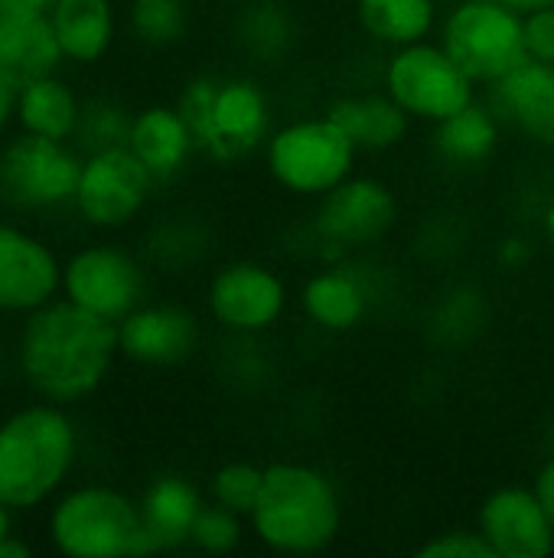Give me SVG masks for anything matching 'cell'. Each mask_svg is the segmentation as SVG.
Wrapping results in <instances>:
<instances>
[{
  "instance_id": "obj_1",
  "label": "cell",
  "mask_w": 554,
  "mask_h": 558,
  "mask_svg": "<svg viewBox=\"0 0 554 558\" xmlns=\"http://www.w3.org/2000/svg\"><path fill=\"white\" fill-rule=\"evenodd\" d=\"M7 363L33 399L75 409L98 396L121 363L118 324L56 298L16 320Z\"/></svg>"
},
{
  "instance_id": "obj_2",
  "label": "cell",
  "mask_w": 554,
  "mask_h": 558,
  "mask_svg": "<svg viewBox=\"0 0 554 558\" xmlns=\"http://www.w3.org/2000/svg\"><path fill=\"white\" fill-rule=\"evenodd\" d=\"M82 464V428L69 405L29 399L0 415V500L26 517L46 510Z\"/></svg>"
},
{
  "instance_id": "obj_3",
  "label": "cell",
  "mask_w": 554,
  "mask_h": 558,
  "mask_svg": "<svg viewBox=\"0 0 554 558\" xmlns=\"http://www.w3.org/2000/svg\"><path fill=\"white\" fill-rule=\"evenodd\" d=\"M248 533L278 556L327 553L343 533V494L310 461H271L248 513Z\"/></svg>"
},
{
  "instance_id": "obj_4",
  "label": "cell",
  "mask_w": 554,
  "mask_h": 558,
  "mask_svg": "<svg viewBox=\"0 0 554 558\" xmlns=\"http://www.w3.org/2000/svg\"><path fill=\"white\" fill-rule=\"evenodd\" d=\"M176 108L189 121L199 154L222 167L261 154L278 124L271 92L248 72H199L180 88Z\"/></svg>"
},
{
  "instance_id": "obj_5",
  "label": "cell",
  "mask_w": 554,
  "mask_h": 558,
  "mask_svg": "<svg viewBox=\"0 0 554 558\" xmlns=\"http://www.w3.org/2000/svg\"><path fill=\"white\" fill-rule=\"evenodd\" d=\"M46 543L65 558H140L153 556L137 497L114 484H69L42 517Z\"/></svg>"
},
{
  "instance_id": "obj_6",
  "label": "cell",
  "mask_w": 554,
  "mask_h": 558,
  "mask_svg": "<svg viewBox=\"0 0 554 558\" xmlns=\"http://www.w3.org/2000/svg\"><path fill=\"white\" fill-rule=\"evenodd\" d=\"M362 150L327 111L274 124L261 147L264 170L278 190L317 203L359 170Z\"/></svg>"
},
{
  "instance_id": "obj_7",
  "label": "cell",
  "mask_w": 554,
  "mask_h": 558,
  "mask_svg": "<svg viewBox=\"0 0 554 558\" xmlns=\"http://www.w3.org/2000/svg\"><path fill=\"white\" fill-rule=\"evenodd\" d=\"M82 157L72 141L7 134L0 141V209L23 219L72 213Z\"/></svg>"
},
{
  "instance_id": "obj_8",
  "label": "cell",
  "mask_w": 554,
  "mask_h": 558,
  "mask_svg": "<svg viewBox=\"0 0 554 558\" xmlns=\"http://www.w3.org/2000/svg\"><path fill=\"white\" fill-rule=\"evenodd\" d=\"M438 43L480 88H490L529 59L526 16L500 0H454L441 13Z\"/></svg>"
},
{
  "instance_id": "obj_9",
  "label": "cell",
  "mask_w": 554,
  "mask_h": 558,
  "mask_svg": "<svg viewBox=\"0 0 554 558\" xmlns=\"http://www.w3.org/2000/svg\"><path fill=\"white\" fill-rule=\"evenodd\" d=\"M382 88L402 105V111L415 124L424 128L454 118L480 98V85L438 39L385 49Z\"/></svg>"
},
{
  "instance_id": "obj_10",
  "label": "cell",
  "mask_w": 554,
  "mask_h": 558,
  "mask_svg": "<svg viewBox=\"0 0 554 558\" xmlns=\"http://www.w3.org/2000/svg\"><path fill=\"white\" fill-rule=\"evenodd\" d=\"M157 190V180L127 144L91 150L82 157L72 219L95 235L127 232L147 216Z\"/></svg>"
},
{
  "instance_id": "obj_11",
  "label": "cell",
  "mask_w": 554,
  "mask_h": 558,
  "mask_svg": "<svg viewBox=\"0 0 554 558\" xmlns=\"http://www.w3.org/2000/svg\"><path fill=\"white\" fill-rule=\"evenodd\" d=\"M398 226L395 190L372 173H353L317 199L310 216V242L320 262H340L353 252L385 242Z\"/></svg>"
},
{
  "instance_id": "obj_12",
  "label": "cell",
  "mask_w": 554,
  "mask_h": 558,
  "mask_svg": "<svg viewBox=\"0 0 554 558\" xmlns=\"http://www.w3.org/2000/svg\"><path fill=\"white\" fill-rule=\"evenodd\" d=\"M150 294V265L131 245L101 235L62 258V298L104 320L127 317Z\"/></svg>"
},
{
  "instance_id": "obj_13",
  "label": "cell",
  "mask_w": 554,
  "mask_h": 558,
  "mask_svg": "<svg viewBox=\"0 0 554 558\" xmlns=\"http://www.w3.org/2000/svg\"><path fill=\"white\" fill-rule=\"evenodd\" d=\"M206 311L219 330L235 340L271 333L291 311L287 278L258 258L222 262L206 284Z\"/></svg>"
},
{
  "instance_id": "obj_14",
  "label": "cell",
  "mask_w": 554,
  "mask_h": 558,
  "mask_svg": "<svg viewBox=\"0 0 554 558\" xmlns=\"http://www.w3.org/2000/svg\"><path fill=\"white\" fill-rule=\"evenodd\" d=\"M62 258L29 219L0 216V320H23L62 298Z\"/></svg>"
},
{
  "instance_id": "obj_15",
  "label": "cell",
  "mask_w": 554,
  "mask_h": 558,
  "mask_svg": "<svg viewBox=\"0 0 554 558\" xmlns=\"http://www.w3.org/2000/svg\"><path fill=\"white\" fill-rule=\"evenodd\" d=\"M121 360L144 369H170L193 360L202 347L199 317L176 301H144L118 320Z\"/></svg>"
},
{
  "instance_id": "obj_16",
  "label": "cell",
  "mask_w": 554,
  "mask_h": 558,
  "mask_svg": "<svg viewBox=\"0 0 554 558\" xmlns=\"http://www.w3.org/2000/svg\"><path fill=\"white\" fill-rule=\"evenodd\" d=\"M477 530L496 558H549L554 553V523L532 484L490 490L477 510Z\"/></svg>"
},
{
  "instance_id": "obj_17",
  "label": "cell",
  "mask_w": 554,
  "mask_h": 558,
  "mask_svg": "<svg viewBox=\"0 0 554 558\" xmlns=\"http://www.w3.org/2000/svg\"><path fill=\"white\" fill-rule=\"evenodd\" d=\"M297 307L307 324L323 333H353L372 311V288L349 258L320 262V268L300 284Z\"/></svg>"
},
{
  "instance_id": "obj_18",
  "label": "cell",
  "mask_w": 554,
  "mask_h": 558,
  "mask_svg": "<svg viewBox=\"0 0 554 558\" xmlns=\"http://www.w3.org/2000/svg\"><path fill=\"white\" fill-rule=\"evenodd\" d=\"M487 105L500 114L506 131L554 150V65L526 59L487 88Z\"/></svg>"
},
{
  "instance_id": "obj_19",
  "label": "cell",
  "mask_w": 554,
  "mask_h": 558,
  "mask_svg": "<svg viewBox=\"0 0 554 558\" xmlns=\"http://www.w3.org/2000/svg\"><path fill=\"white\" fill-rule=\"evenodd\" d=\"M127 147L150 170L157 186L176 183L199 154L193 128L176 108V101H150L134 108Z\"/></svg>"
},
{
  "instance_id": "obj_20",
  "label": "cell",
  "mask_w": 554,
  "mask_h": 558,
  "mask_svg": "<svg viewBox=\"0 0 554 558\" xmlns=\"http://www.w3.org/2000/svg\"><path fill=\"white\" fill-rule=\"evenodd\" d=\"M65 65L91 69L104 62L121 36L124 13L114 0H56L46 13Z\"/></svg>"
},
{
  "instance_id": "obj_21",
  "label": "cell",
  "mask_w": 554,
  "mask_h": 558,
  "mask_svg": "<svg viewBox=\"0 0 554 558\" xmlns=\"http://www.w3.org/2000/svg\"><path fill=\"white\" fill-rule=\"evenodd\" d=\"M137 504H140V520L150 553H173L189 546L193 523L206 507V497L186 474L163 471L147 481Z\"/></svg>"
},
{
  "instance_id": "obj_22",
  "label": "cell",
  "mask_w": 554,
  "mask_h": 558,
  "mask_svg": "<svg viewBox=\"0 0 554 558\" xmlns=\"http://www.w3.org/2000/svg\"><path fill=\"white\" fill-rule=\"evenodd\" d=\"M327 114L343 124V131L356 141L362 154H389L402 147L415 128V121L385 88L336 95L327 105Z\"/></svg>"
},
{
  "instance_id": "obj_23",
  "label": "cell",
  "mask_w": 554,
  "mask_h": 558,
  "mask_svg": "<svg viewBox=\"0 0 554 558\" xmlns=\"http://www.w3.org/2000/svg\"><path fill=\"white\" fill-rule=\"evenodd\" d=\"M503 134L506 124L500 121V114L487 105V98H477L454 118L431 128V147L447 170L470 173L487 167L500 154Z\"/></svg>"
},
{
  "instance_id": "obj_24",
  "label": "cell",
  "mask_w": 554,
  "mask_h": 558,
  "mask_svg": "<svg viewBox=\"0 0 554 558\" xmlns=\"http://www.w3.org/2000/svg\"><path fill=\"white\" fill-rule=\"evenodd\" d=\"M82 101L75 82L62 75V69L36 75L16 92V131L49 137V141H75Z\"/></svg>"
},
{
  "instance_id": "obj_25",
  "label": "cell",
  "mask_w": 554,
  "mask_h": 558,
  "mask_svg": "<svg viewBox=\"0 0 554 558\" xmlns=\"http://www.w3.org/2000/svg\"><path fill=\"white\" fill-rule=\"evenodd\" d=\"M232 39L251 65H281L297 46V16L284 0H245L232 20Z\"/></svg>"
},
{
  "instance_id": "obj_26",
  "label": "cell",
  "mask_w": 554,
  "mask_h": 558,
  "mask_svg": "<svg viewBox=\"0 0 554 558\" xmlns=\"http://www.w3.org/2000/svg\"><path fill=\"white\" fill-rule=\"evenodd\" d=\"M56 69H65V59L49 16L0 13V75L23 85Z\"/></svg>"
},
{
  "instance_id": "obj_27",
  "label": "cell",
  "mask_w": 554,
  "mask_h": 558,
  "mask_svg": "<svg viewBox=\"0 0 554 558\" xmlns=\"http://www.w3.org/2000/svg\"><path fill=\"white\" fill-rule=\"evenodd\" d=\"M359 29L382 49L431 39L441 26L438 0H356Z\"/></svg>"
},
{
  "instance_id": "obj_28",
  "label": "cell",
  "mask_w": 554,
  "mask_h": 558,
  "mask_svg": "<svg viewBox=\"0 0 554 558\" xmlns=\"http://www.w3.org/2000/svg\"><path fill=\"white\" fill-rule=\"evenodd\" d=\"M124 29L144 49H153V52L176 49L180 43H186L193 29V3L189 0H127Z\"/></svg>"
},
{
  "instance_id": "obj_29",
  "label": "cell",
  "mask_w": 554,
  "mask_h": 558,
  "mask_svg": "<svg viewBox=\"0 0 554 558\" xmlns=\"http://www.w3.org/2000/svg\"><path fill=\"white\" fill-rule=\"evenodd\" d=\"M206 252V235L189 216H170L153 222L144 232L140 255L147 258L150 268H167V271H183L196 265Z\"/></svg>"
},
{
  "instance_id": "obj_30",
  "label": "cell",
  "mask_w": 554,
  "mask_h": 558,
  "mask_svg": "<svg viewBox=\"0 0 554 558\" xmlns=\"http://www.w3.org/2000/svg\"><path fill=\"white\" fill-rule=\"evenodd\" d=\"M131 114L134 111L121 98H114V95H85L82 118H78V131H75V141L72 144L82 154L127 144Z\"/></svg>"
},
{
  "instance_id": "obj_31",
  "label": "cell",
  "mask_w": 554,
  "mask_h": 558,
  "mask_svg": "<svg viewBox=\"0 0 554 558\" xmlns=\"http://www.w3.org/2000/svg\"><path fill=\"white\" fill-rule=\"evenodd\" d=\"M261 477H264V468H258L255 461H225L212 471L206 484V497L248 520L261 490Z\"/></svg>"
},
{
  "instance_id": "obj_32",
  "label": "cell",
  "mask_w": 554,
  "mask_h": 558,
  "mask_svg": "<svg viewBox=\"0 0 554 558\" xmlns=\"http://www.w3.org/2000/svg\"><path fill=\"white\" fill-rule=\"evenodd\" d=\"M248 533V520L206 500V507L199 510L196 523H193V536H189V549L206 553V556H229L242 546Z\"/></svg>"
},
{
  "instance_id": "obj_33",
  "label": "cell",
  "mask_w": 554,
  "mask_h": 558,
  "mask_svg": "<svg viewBox=\"0 0 554 558\" xmlns=\"http://www.w3.org/2000/svg\"><path fill=\"white\" fill-rule=\"evenodd\" d=\"M418 558H496V553L480 530H447L421 543Z\"/></svg>"
},
{
  "instance_id": "obj_34",
  "label": "cell",
  "mask_w": 554,
  "mask_h": 558,
  "mask_svg": "<svg viewBox=\"0 0 554 558\" xmlns=\"http://www.w3.org/2000/svg\"><path fill=\"white\" fill-rule=\"evenodd\" d=\"M526 49L529 59L554 65V7L526 13Z\"/></svg>"
},
{
  "instance_id": "obj_35",
  "label": "cell",
  "mask_w": 554,
  "mask_h": 558,
  "mask_svg": "<svg viewBox=\"0 0 554 558\" xmlns=\"http://www.w3.org/2000/svg\"><path fill=\"white\" fill-rule=\"evenodd\" d=\"M16 92L20 85L0 75V141L16 131Z\"/></svg>"
},
{
  "instance_id": "obj_36",
  "label": "cell",
  "mask_w": 554,
  "mask_h": 558,
  "mask_svg": "<svg viewBox=\"0 0 554 558\" xmlns=\"http://www.w3.org/2000/svg\"><path fill=\"white\" fill-rule=\"evenodd\" d=\"M532 487H535V494H539V500H542L549 520L554 523V451L539 464V471H535V477H532Z\"/></svg>"
},
{
  "instance_id": "obj_37",
  "label": "cell",
  "mask_w": 554,
  "mask_h": 558,
  "mask_svg": "<svg viewBox=\"0 0 554 558\" xmlns=\"http://www.w3.org/2000/svg\"><path fill=\"white\" fill-rule=\"evenodd\" d=\"M56 0H0V13H20V16H46Z\"/></svg>"
},
{
  "instance_id": "obj_38",
  "label": "cell",
  "mask_w": 554,
  "mask_h": 558,
  "mask_svg": "<svg viewBox=\"0 0 554 558\" xmlns=\"http://www.w3.org/2000/svg\"><path fill=\"white\" fill-rule=\"evenodd\" d=\"M33 556V543L23 539V533H10L0 543V558H29Z\"/></svg>"
},
{
  "instance_id": "obj_39",
  "label": "cell",
  "mask_w": 554,
  "mask_h": 558,
  "mask_svg": "<svg viewBox=\"0 0 554 558\" xmlns=\"http://www.w3.org/2000/svg\"><path fill=\"white\" fill-rule=\"evenodd\" d=\"M539 229H542V242L554 252V183L545 196V206H542V216H539Z\"/></svg>"
},
{
  "instance_id": "obj_40",
  "label": "cell",
  "mask_w": 554,
  "mask_h": 558,
  "mask_svg": "<svg viewBox=\"0 0 554 558\" xmlns=\"http://www.w3.org/2000/svg\"><path fill=\"white\" fill-rule=\"evenodd\" d=\"M16 517H20V513H13V510L0 500V543H3L10 533H16Z\"/></svg>"
},
{
  "instance_id": "obj_41",
  "label": "cell",
  "mask_w": 554,
  "mask_h": 558,
  "mask_svg": "<svg viewBox=\"0 0 554 558\" xmlns=\"http://www.w3.org/2000/svg\"><path fill=\"white\" fill-rule=\"evenodd\" d=\"M500 3H506V7H513V10H519L522 16H526V13H532V10H542V7H554V0H500Z\"/></svg>"
},
{
  "instance_id": "obj_42",
  "label": "cell",
  "mask_w": 554,
  "mask_h": 558,
  "mask_svg": "<svg viewBox=\"0 0 554 558\" xmlns=\"http://www.w3.org/2000/svg\"><path fill=\"white\" fill-rule=\"evenodd\" d=\"M189 3H209V0H189Z\"/></svg>"
}]
</instances>
